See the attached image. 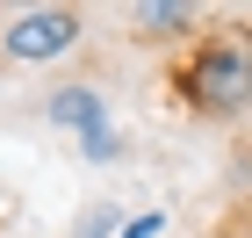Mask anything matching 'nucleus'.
Instances as JSON below:
<instances>
[{
  "label": "nucleus",
  "instance_id": "1",
  "mask_svg": "<svg viewBox=\"0 0 252 238\" xmlns=\"http://www.w3.org/2000/svg\"><path fill=\"white\" fill-rule=\"evenodd\" d=\"M173 101L202 123H231L252 108V36L245 29H209L188 43L173 65Z\"/></svg>",
  "mask_w": 252,
  "mask_h": 238
},
{
  "label": "nucleus",
  "instance_id": "2",
  "mask_svg": "<svg viewBox=\"0 0 252 238\" xmlns=\"http://www.w3.org/2000/svg\"><path fill=\"white\" fill-rule=\"evenodd\" d=\"M79 36H87V15L79 7H22L0 29V58L7 65H51L65 51H79Z\"/></svg>",
  "mask_w": 252,
  "mask_h": 238
},
{
  "label": "nucleus",
  "instance_id": "3",
  "mask_svg": "<svg viewBox=\"0 0 252 238\" xmlns=\"http://www.w3.org/2000/svg\"><path fill=\"white\" fill-rule=\"evenodd\" d=\"M43 123H58L72 137H94V130H108V94L87 87V79H65V87L43 94Z\"/></svg>",
  "mask_w": 252,
  "mask_h": 238
},
{
  "label": "nucleus",
  "instance_id": "4",
  "mask_svg": "<svg viewBox=\"0 0 252 238\" xmlns=\"http://www.w3.org/2000/svg\"><path fill=\"white\" fill-rule=\"evenodd\" d=\"M202 29V7L188 0H137L130 7V43H180Z\"/></svg>",
  "mask_w": 252,
  "mask_h": 238
},
{
  "label": "nucleus",
  "instance_id": "5",
  "mask_svg": "<svg viewBox=\"0 0 252 238\" xmlns=\"http://www.w3.org/2000/svg\"><path fill=\"white\" fill-rule=\"evenodd\" d=\"M123 224H130V217H116L108 202H94V209L72 217V238H123Z\"/></svg>",
  "mask_w": 252,
  "mask_h": 238
},
{
  "label": "nucleus",
  "instance_id": "6",
  "mask_svg": "<svg viewBox=\"0 0 252 238\" xmlns=\"http://www.w3.org/2000/svg\"><path fill=\"white\" fill-rule=\"evenodd\" d=\"M79 152L94 166H108V159H123V130H94V137H79Z\"/></svg>",
  "mask_w": 252,
  "mask_h": 238
},
{
  "label": "nucleus",
  "instance_id": "7",
  "mask_svg": "<svg viewBox=\"0 0 252 238\" xmlns=\"http://www.w3.org/2000/svg\"><path fill=\"white\" fill-rule=\"evenodd\" d=\"M158 231H166V209H144V217L123 224V238H158Z\"/></svg>",
  "mask_w": 252,
  "mask_h": 238
}]
</instances>
